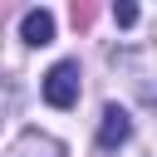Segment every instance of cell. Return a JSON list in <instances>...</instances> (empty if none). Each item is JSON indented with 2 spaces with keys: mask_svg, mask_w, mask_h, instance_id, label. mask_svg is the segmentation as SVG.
<instances>
[{
  "mask_svg": "<svg viewBox=\"0 0 157 157\" xmlns=\"http://www.w3.org/2000/svg\"><path fill=\"white\" fill-rule=\"evenodd\" d=\"M44 103L49 108H74L78 103V64L74 59H64L44 74Z\"/></svg>",
  "mask_w": 157,
  "mask_h": 157,
  "instance_id": "6da1fadb",
  "label": "cell"
},
{
  "mask_svg": "<svg viewBox=\"0 0 157 157\" xmlns=\"http://www.w3.org/2000/svg\"><path fill=\"white\" fill-rule=\"evenodd\" d=\"M20 39H25V44H49V39H54V15H49V10H29V15L20 20Z\"/></svg>",
  "mask_w": 157,
  "mask_h": 157,
  "instance_id": "3957f363",
  "label": "cell"
},
{
  "mask_svg": "<svg viewBox=\"0 0 157 157\" xmlns=\"http://www.w3.org/2000/svg\"><path fill=\"white\" fill-rule=\"evenodd\" d=\"M113 20H118V25H132V20H137V5H128V0L113 5Z\"/></svg>",
  "mask_w": 157,
  "mask_h": 157,
  "instance_id": "277c9868",
  "label": "cell"
},
{
  "mask_svg": "<svg viewBox=\"0 0 157 157\" xmlns=\"http://www.w3.org/2000/svg\"><path fill=\"white\" fill-rule=\"evenodd\" d=\"M128 132H132V118H128L123 108H103V123H98V147H103V152H113V147H123V142H128Z\"/></svg>",
  "mask_w": 157,
  "mask_h": 157,
  "instance_id": "7a4b0ae2",
  "label": "cell"
}]
</instances>
